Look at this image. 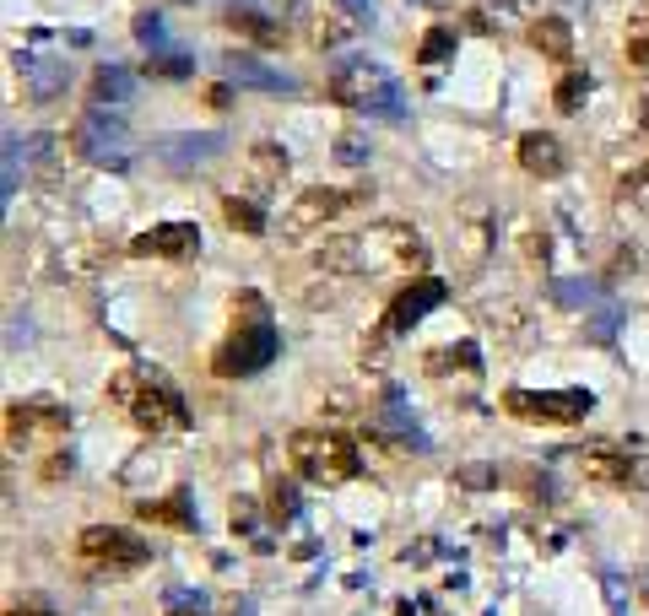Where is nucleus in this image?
I'll list each match as a JSON object with an SVG mask.
<instances>
[{"label":"nucleus","mask_w":649,"mask_h":616,"mask_svg":"<svg viewBox=\"0 0 649 616\" xmlns=\"http://www.w3.org/2000/svg\"><path fill=\"white\" fill-rule=\"evenodd\" d=\"M590 390H503V411L520 422H547V427H568L590 417Z\"/></svg>","instance_id":"obj_6"},{"label":"nucleus","mask_w":649,"mask_h":616,"mask_svg":"<svg viewBox=\"0 0 649 616\" xmlns=\"http://www.w3.org/2000/svg\"><path fill=\"white\" fill-rule=\"evenodd\" d=\"M287 454H293L298 476L314 481V487H336V481H352L357 471H363L352 438L325 433V427H298V433L287 438Z\"/></svg>","instance_id":"obj_3"},{"label":"nucleus","mask_w":649,"mask_h":616,"mask_svg":"<svg viewBox=\"0 0 649 616\" xmlns=\"http://www.w3.org/2000/svg\"><path fill=\"white\" fill-rule=\"evenodd\" d=\"M422 368H428V373H449V368L476 373L482 363H476V346H471V341H460V346H439V352H428V357H422Z\"/></svg>","instance_id":"obj_23"},{"label":"nucleus","mask_w":649,"mask_h":616,"mask_svg":"<svg viewBox=\"0 0 649 616\" xmlns=\"http://www.w3.org/2000/svg\"><path fill=\"white\" fill-rule=\"evenodd\" d=\"M71 146L87 157V163H109V168H125L130 163V136L119 119H103V109H87L82 119L71 125Z\"/></svg>","instance_id":"obj_9"},{"label":"nucleus","mask_w":649,"mask_h":616,"mask_svg":"<svg viewBox=\"0 0 649 616\" xmlns=\"http://www.w3.org/2000/svg\"><path fill=\"white\" fill-rule=\"evenodd\" d=\"M449 55H455V33H449V28H433V33L417 44V60H422V65H444Z\"/></svg>","instance_id":"obj_27"},{"label":"nucleus","mask_w":649,"mask_h":616,"mask_svg":"<svg viewBox=\"0 0 649 616\" xmlns=\"http://www.w3.org/2000/svg\"><path fill=\"white\" fill-rule=\"evenodd\" d=\"M222 217H228L233 233H244V238H266V211H260L255 200L228 195V200H222Z\"/></svg>","instance_id":"obj_22"},{"label":"nucleus","mask_w":649,"mask_h":616,"mask_svg":"<svg viewBox=\"0 0 649 616\" xmlns=\"http://www.w3.org/2000/svg\"><path fill=\"white\" fill-rule=\"evenodd\" d=\"M487 249H493V211H487V200H466L455 211V260L476 271L487 260Z\"/></svg>","instance_id":"obj_10"},{"label":"nucleus","mask_w":649,"mask_h":616,"mask_svg":"<svg viewBox=\"0 0 649 616\" xmlns=\"http://www.w3.org/2000/svg\"><path fill=\"white\" fill-rule=\"evenodd\" d=\"M195 244H201V227H195V222H163V227H152V233H141L136 244H130V254H157V260H179V254H190Z\"/></svg>","instance_id":"obj_15"},{"label":"nucleus","mask_w":649,"mask_h":616,"mask_svg":"<svg viewBox=\"0 0 649 616\" xmlns=\"http://www.w3.org/2000/svg\"><path fill=\"white\" fill-rule=\"evenodd\" d=\"M276 325L271 319H260V325H233V336L211 352V373L217 379H249V373H260L276 357Z\"/></svg>","instance_id":"obj_5"},{"label":"nucleus","mask_w":649,"mask_h":616,"mask_svg":"<svg viewBox=\"0 0 649 616\" xmlns=\"http://www.w3.org/2000/svg\"><path fill=\"white\" fill-rule=\"evenodd\" d=\"M179 616H190V611H179Z\"/></svg>","instance_id":"obj_37"},{"label":"nucleus","mask_w":649,"mask_h":616,"mask_svg":"<svg viewBox=\"0 0 649 616\" xmlns=\"http://www.w3.org/2000/svg\"><path fill=\"white\" fill-rule=\"evenodd\" d=\"M228 98H233L228 87H206V103H211V109H228Z\"/></svg>","instance_id":"obj_35"},{"label":"nucleus","mask_w":649,"mask_h":616,"mask_svg":"<svg viewBox=\"0 0 649 616\" xmlns=\"http://www.w3.org/2000/svg\"><path fill=\"white\" fill-rule=\"evenodd\" d=\"M109 400L141 433H179V427H190V411H184L179 390L152 368H119L109 379Z\"/></svg>","instance_id":"obj_1"},{"label":"nucleus","mask_w":649,"mask_h":616,"mask_svg":"<svg viewBox=\"0 0 649 616\" xmlns=\"http://www.w3.org/2000/svg\"><path fill=\"white\" fill-rule=\"evenodd\" d=\"M65 427H71V417H65V406H55V400H11L6 406V444L11 449H55L65 438Z\"/></svg>","instance_id":"obj_7"},{"label":"nucleus","mask_w":649,"mask_h":616,"mask_svg":"<svg viewBox=\"0 0 649 616\" xmlns=\"http://www.w3.org/2000/svg\"><path fill=\"white\" fill-rule=\"evenodd\" d=\"M617 200H622V206H633L639 217H649V163H639V168H628V173H622Z\"/></svg>","instance_id":"obj_24"},{"label":"nucleus","mask_w":649,"mask_h":616,"mask_svg":"<svg viewBox=\"0 0 649 616\" xmlns=\"http://www.w3.org/2000/svg\"><path fill=\"white\" fill-rule=\"evenodd\" d=\"M244 173H249V190H255V200H271L287 184V152L276 141H255L244 152Z\"/></svg>","instance_id":"obj_13"},{"label":"nucleus","mask_w":649,"mask_h":616,"mask_svg":"<svg viewBox=\"0 0 649 616\" xmlns=\"http://www.w3.org/2000/svg\"><path fill=\"white\" fill-rule=\"evenodd\" d=\"M125 92H130V76L125 71H98V76H92V103H98V109L125 103Z\"/></svg>","instance_id":"obj_25"},{"label":"nucleus","mask_w":649,"mask_h":616,"mask_svg":"<svg viewBox=\"0 0 649 616\" xmlns=\"http://www.w3.org/2000/svg\"><path fill=\"white\" fill-rule=\"evenodd\" d=\"M222 28H228L233 38H249V44H266V49H276V44L287 38L282 22H266L260 11H238V6L228 11V17H222Z\"/></svg>","instance_id":"obj_19"},{"label":"nucleus","mask_w":649,"mask_h":616,"mask_svg":"<svg viewBox=\"0 0 649 616\" xmlns=\"http://www.w3.org/2000/svg\"><path fill=\"white\" fill-rule=\"evenodd\" d=\"M76 546H82V557L92 568H109V573H136V568L152 562V546L141 541V535L119 530V525H87Z\"/></svg>","instance_id":"obj_8"},{"label":"nucleus","mask_w":649,"mask_h":616,"mask_svg":"<svg viewBox=\"0 0 649 616\" xmlns=\"http://www.w3.org/2000/svg\"><path fill=\"white\" fill-rule=\"evenodd\" d=\"M271 514H276V519H293V514H298L293 481H271Z\"/></svg>","instance_id":"obj_29"},{"label":"nucleus","mask_w":649,"mask_h":616,"mask_svg":"<svg viewBox=\"0 0 649 616\" xmlns=\"http://www.w3.org/2000/svg\"><path fill=\"white\" fill-rule=\"evenodd\" d=\"M363 200H374V190H336V184H314V190H298L293 206L282 211V238H309L330 227L336 217L357 211Z\"/></svg>","instance_id":"obj_4"},{"label":"nucleus","mask_w":649,"mask_h":616,"mask_svg":"<svg viewBox=\"0 0 649 616\" xmlns=\"http://www.w3.org/2000/svg\"><path fill=\"white\" fill-rule=\"evenodd\" d=\"M217 152V136H168L163 146H157V157L163 163H206V157Z\"/></svg>","instance_id":"obj_20"},{"label":"nucleus","mask_w":649,"mask_h":616,"mask_svg":"<svg viewBox=\"0 0 649 616\" xmlns=\"http://www.w3.org/2000/svg\"><path fill=\"white\" fill-rule=\"evenodd\" d=\"M347 6H352L357 22H374V0H347Z\"/></svg>","instance_id":"obj_34"},{"label":"nucleus","mask_w":649,"mask_h":616,"mask_svg":"<svg viewBox=\"0 0 649 616\" xmlns=\"http://www.w3.org/2000/svg\"><path fill=\"white\" fill-rule=\"evenodd\" d=\"M622 55H628V65H644V71H649V0L633 6L628 33H622Z\"/></svg>","instance_id":"obj_21"},{"label":"nucleus","mask_w":649,"mask_h":616,"mask_svg":"<svg viewBox=\"0 0 649 616\" xmlns=\"http://www.w3.org/2000/svg\"><path fill=\"white\" fill-rule=\"evenodd\" d=\"M579 465H585L590 481H606V487H633V481H649V465L628 460L622 449H595V454H585Z\"/></svg>","instance_id":"obj_16"},{"label":"nucleus","mask_w":649,"mask_h":616,"mask_svg":"<svg viewBox=\"0 0 649 616\" xmlns=\"http://www.w3.org/2000/svg\"><path fill=\"white\" fill-rule=\"evenodd\" d=\"M336 157H341V163H363L368 152H363V141H357V136H341L336 141Z\"/></svg>","instance_id":"obj_31"},{"label":"nucleus","mask_w":649,"mask_h":616,"mask_svg":"<svg viewBox=\"0 0 649 616\" xmlns=\"http://www.w3.org/2000/svg\"><path fill=\"white\" fill-rule=\"evenodd\" d=\"M325 98L341 103V109H374V114H401V87H395V76L384 71L374 60H336L325 76Z\"/></svg>","instance_id":"obj_2"},{"label":"nucleus","mask_w":649,"mask_h":616,"mask_svg":"<svg viewBox=\"0 0 649 616\" xmlns=\"http://www.w3.org/2000/svg\"><path fill=\"white\" fill-rule=\"evenodd\" d=\"M222 71H228V82L233 87H260V92H293V76H282V71H271V65H260L255 55H228L222 60Z\"/></svg>","instance_id":"obj_18"},{"label":"nucleus","mask_w":649,"mask_h":616,"mask_svg":"<svg viewBox=\"0 0 649 616\" xmlns=\"http://www.w3.org/2000/svg\"><path fill=\"white\" fill-rule=\"evenodd\" d=\"M136 33L147 38V44H157V38H163V22H157V17H141V22H136Z\"/></svg>","instance_id":"obj_32"},{"label":"nucleus","mask_w":649,"mask_h":616,"mask_svg":"<svg viewBox=\"0 0 649 616\" xmlns=\"http://www.w3.org/2000/svg\"><path fill=\"white\" fill-rule=\"evenodd\" d=\"M514 157H520V168L531 173V179H563V168H568V146L552 136V130H525L520 146H514Z\"/></svg>","instance_id":"obj_12"},{"label":"nucleus","mask_w":649,"mask_h":616,"mask_svg":"<svg viewBox=\"0 0 649 616\" xmlns=\"http://www.w3.org/2000/svg\"><path fill=\"white\" fill-rule=\"evenodd\" d=\"M520 244H525V260H531V265H547V260H552V238H547V227H525Z\"/></svg>","instance_id":"obj_28"},{"label":"nucleus","mask_w":649,"mask_h":616,"mask_svg":"<svg viewBox=\"0 0 649 616\" xmlns=\"http://www.w3.org/2000/svg\"><path fill=\"white\" fill-rule=\"evenodd\" d=\"M11 616H49V611H44V606H17Z\"/></svg>","instance_id":"obj_36"},{"label":"nucleus","mask_w":649,"mask_h":616,"mask_svg":"<svg viewBox=\"0 0 649 616\" xmlns=\"http://www.w3.org/2000/svg\"><path fill=\"white\" fill-rule=\"evenodd\" d=\"M141 514H147V519H174V525H184V503H141Z\"/></svg>","instance_id":"obj_30"},{"label":"nucleus","mask_w":649,"mask_h":616,"mask_svg":"<svg viewBox=\"0 0 649 616\" xmlns=\"http://www.w3.org/2000/svg\"><path fill=\"white\" fill-rule=\"evenodd\" d=\"M525 38H531V49L541 60H558V65L574 60V28H568V17H536L525 28Z\"/></svg>","instance_id":"obj_17"},{"label":"nucleus","mask_w":649,"mask_h":616,"mask_svg":"<svg viewBox=\"0 0 649 616\" xmlns=\"http://www.w3.org/2000/svg\"><path fill=\"white\" fill-rule=\"evenodd\" d=\"M585 92H590V76L585 71H568L558 87H552V103H558V114H574L579 103H585Z\"/></svg>","instance_id":"obj_26"},{"label":"nucleus","mask_w":649,"mask_h":616,"mask_svg":"<svg viewBox=\"0 0 649 616\" xmlns=\"http://www.w3.org/2000/svg\"><path fill=\"white\" fill-rule=\"evenodd\" d=\"M444 281L439 276H417L412 287L401 292V298H395L390 308H384V336H401V330H412L422 314H428V308H439L444 303Z\"/></svg>","instance_id":"obj_11"},{"label":"nucleus","mask_w":649,"mask_h":616,"mask_svg":"<svg viewBox=\"0 0 649 616\" xmlns=\"http://www.w3.org/2000/svg\"><path fill=\"white\" fill-rule=\"evenodd\" d=\"M314 260V271H325V276H363V233H330L320 249L309 254Z\"/></svg>","instance_id":"obj_14"},{"label":"nucleus","mask_w":649,"mask_h":616,"mask_svg":"<svg viewBox=\"0 0 649 616\" xmlns=\"http://www.w3.org/2000/svg\"><path fill=\"white\" fill-rule=\"evenodd\" d=\"M460 481H466V487H487V481H493V471H482V465H471V471H460Z\"/></svg>","instance_id":"obj_33"}]
</instances>
